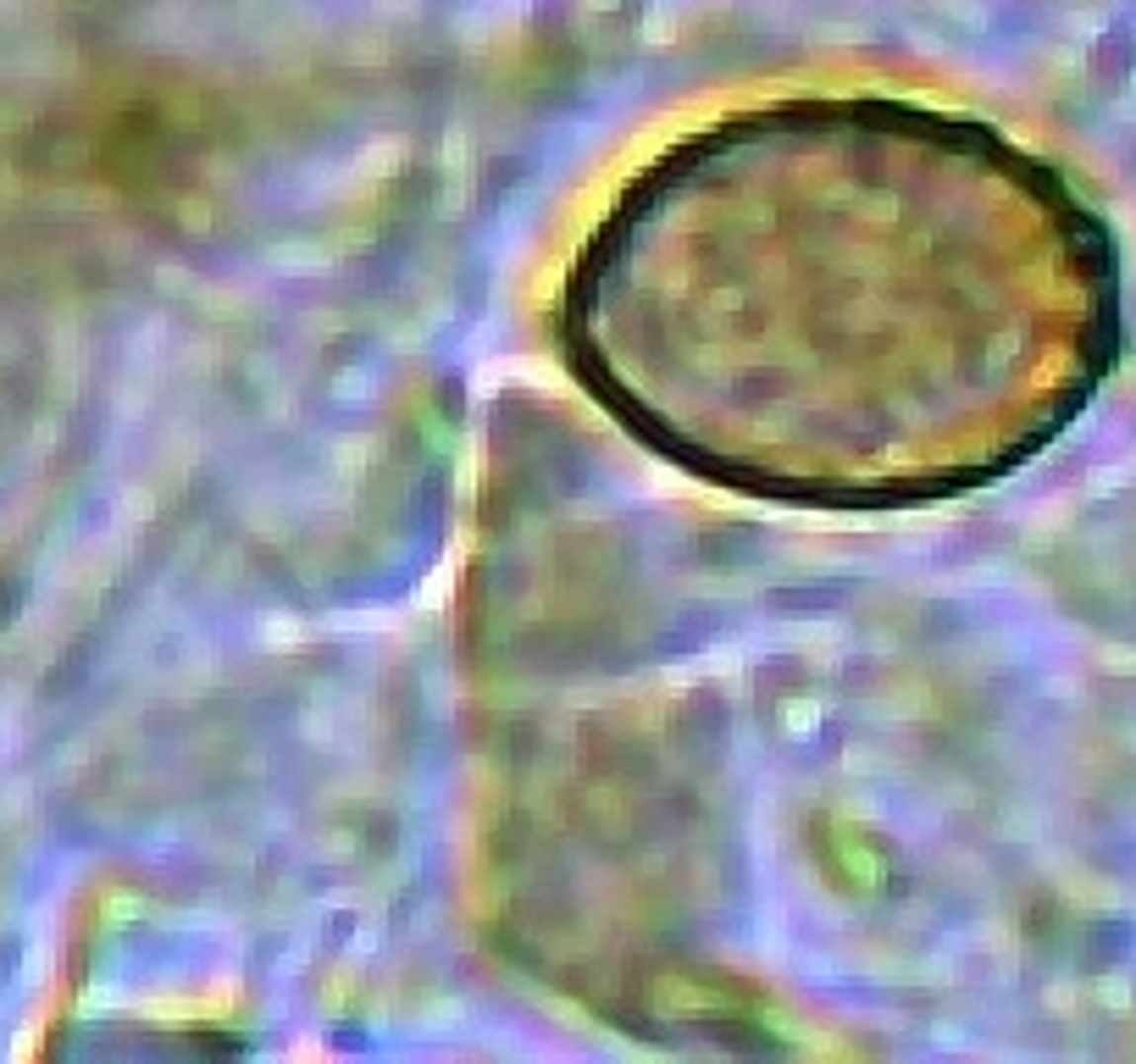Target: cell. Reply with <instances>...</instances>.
Returning <instances> with one entry per match:
<instances>
[{
    "mask_svg": "<svg viewBox=\"0 0 1136 1064\" xmlns=\"http://www.w3.org/2000/svg\"><path fill=\"white\" fill-rule=\"evenodd\" d=\"M566 327L688 466L882 504L1037 455L1114 361L1120 283L1092 211L987 128L782 112L649 167Z\"/></svg>",
    "mask_w": 1136,
    "mask_h": 1064,
    "instance_id": "1",
    "label": "cell"
}]
</instances>
